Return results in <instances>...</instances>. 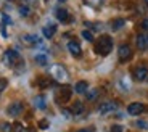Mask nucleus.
I'll list each match as a JSON object with an SVG mask.
<instances>
[{"label": "nucleus", "mask_w": 148, "mask_h": 132, "mask_svg": "<svg viewBox=\"0 0 148 132\" xmlns=\"http://www.w3.org/2000/svg\"><path fill=\"white\" fill-rule=\"evenodd\" d=\"M145 111V105L140 102H134L127 107V113L132 114V116H137V114H142Z\"/></svg>", "instance_id": "7"}, {"label": "nucleus", "mask_w": 148, "mask_h": 132, "mask_svg": "<svg viewBox=\"0 0 148 132\" xmlns=\"http://www.w3.org/2000/svg\"><path fill=\"white\" fill-rule=\"evenodd\" d=\"M118 110V103L116 102H105L100 105V108H98V113L100 114H108V113H113V111Z\"/></svg>", "instance_id": "5"}, {"label": "nucleus", "mask_w": 148, "mask_h": 132, "mask_svg": "<svg viewBox=\"0 0 148 132\" xmlns=\"http://www.w3.org/2000/svg\"><path fill=\"white\" fill-rule=\"evenodd\" d=\"M111 50H113V39H111L110 36H101L97 39L95 42V52L98 53V55L101 56H106L111 53Z\"/></svg>", "instance_id": "1"}, {"label": "nucleus", "mask_w": 148, "mask_h": 132, "mask_svg": "<svg viewBox=\"0 0 148 132\" xmlns=\"http://www.w3.org/2000/svg\"><path fill=\"white\" fill-rule=\"evenodd\" d=\"M23 41H24V44H29V45H37L40 44V39L37 36H34V34H27V36L23 37Z\"/></svg>", "instance_id": "14"}, {"label": "nucleus", "mask_w": 148, "mask_h": 132, "mask_svg": "<svg viewBox=\"0 0 148 132\" xmlns=\"http://www.w3.org/2000/svg\"><path fill=\"white\" fill-rule=\"evenodd\" d=\"M145 3H147V5H148V0H145Z\"/></svg>", "instance_id": "35"}, {"label": "nucleus", "mask_w": 148, "mask_h": 132, "mask_svg": "<svg viewBox=\"0 0 148 132\" xmlns=\"http://www.w3.org/2000/svg\"><path fill=\"white\" fill-rule=\"evenodd\" d=\"M137 47L140 48V50H145V48L148 47L147 45V37L145 36H138L137 37Z\"/></svg>", "instance_id": "17"}, {"label": "nucleus", "mask_w": 148, "mask_h": 132, "mask_svg": "<svg viewBox=\"0 0 148 132\" xmlns=\"http://www.w3.org/2000/svg\"><path fill=\"white\" fill-rule=\"evenodd\" d=\"M68 50H69V53L73 56H81V45L77 44V42H69V44H68Z\"/></svg>", "instance_id": "11"}, {"label": "nucleus", "mask_w": 148, "mask_h": 132, "mask_svg": "<svg viewBox=\"0 0 148 132\" xmlns=\"http://www.w3.org/2000/svg\"><path fill=\"white\" fill-rule=\"evenodd\" d=\"M77 132H95V129L93 127H84V129H79Z\"/></svg>", "instance_id": "29"}, {"label": "nucleus", "mask_w": 148, "mask_h": 132, "mask_svg": "<svg viewBox=\"0 0 148 132\" xmlns=\"http://www.w3.org/2000/svg\"><path fill=\"white\" fill-rule=\"evenodd\" d=\"M85 3L93 5V7H98V5H101V3H103V0H85Z\"/></svg>", "instance_id": "22"}, {"label": "nucleus", "mask_w": 148, "mask_h": 132, "mask_svg": "<svg viewBox=\"0 0 148 132\" xmlns=\"http://www.w3.org/2000/svg\"><path fill=\"white\" fill-rule=\"evenodd\" d=\"M110 132H124V127L122 126H113L110 129Z\"/></svg>", "instance_id": "24"}, {"label": "nucleus", "mask_w": 148, "mask_h": 132, "mask_svg": "<svg viewBox=\"0 0 148 132\" xmlns=\"http://www.w3.org/2000/svg\"><path fill=\"white\" fill-rule=\"evenodd\" d=\"M147 45H148V36H147Z\"/></svg>", "instance_id": "34"}, {"label": "nucleus", "mask_w": 148, "mask_h": 132, "mask_svg": "<svg viewBox=\"0 0 148 132\" xmlns=\"http://www.w3.org/2000/svg\"><path fill=\"white\" fill-rule=\"evenodd\" d=\"M142 28H143V29H147V31H148V18H147V19H143V21H142Z\"/></svg>", "instance_id": "30"}, {"label": "nucleus", "mask_w": 148, "mask_h": 132, "mask_svg": "<svg viewBox=\"0 0 148 132\" xmlns=\"http://www.w3.org/2000/svg\"><path fill=\"white\" fill-rule=\"evenodd\" d=\"M15 132H32V131H26V129H24V127H23V126H16V127H15Z\"/></svg>", "instance_id": "28"}, {"label": "nucleus", "mask_w": 148, "mask_h": 132, "mask_svg": "<svg viewBox=\"0 0 148 132\" xmlns=\"http://www.w3.org/2000/svg\"><path fill=\"white\" fill-rule=\"evenodd\" d=\"M23 110H24L23 103L21 102H15V103H11L10 107L7 108V113L10 114V116H19V114L23 113Z\"/></svg>", "instance_id": "9"}, {"label": "nucleus", "mask_w": 148, "mask_h": 132, "mask_svg": "<svg viewBox=\"0 0 148 132\" xmlns=\"http://www.w3.org/2000/svg\"><path fill=\"white\" fill-rule=\"evenodd\" d=\"M85 94H87V98H89V100H95L97 97H98V94H100V92H98V89H93V90L85 92Z\"/></svg>", "instance_id": "20"}, {"label": "nucleus", "mask_w": 148, "mask_h": 132, "mask_svg": "<svg viewBox=\"0 0 148 132\" xmlns=\"http://www.w3.org/2000/svg\"><path fill=\"white\" fill-rule=\"evenodd\" d=\"M34 107L39 108V110H45L47 108V102H45V97L44 95H37L34 98Z\"/></svg>", "instance_id": "13"}, {"label": "nucleus", "mask_w": 148, "mask_h": 132, "mask_svg": "<svg viewBox=\"0 0 148 132\" xmlns=\"http://www.w3.org/2000/svg\"><path fill=\"white\" fill-rule=\"evenodd\" d=\"M39 84L42 87H47V85H50V81H47V79H39Z\"/></svg>", "instance_id": "27"}, {"label": "nucleus", "mask_w": 148, "mask_h": 132, "mask_svg": "<svg viewBox=\"0 0 148 132\" xmlns=\"http://www.w3.org/2000/svg\"><path fill=\"white\" fill-rule=\"evenodd\" d=\"M56 32V26L55 24H47L44 26V29H42V34H44L45 39H52Z\"/></svg>", "instance_id": "10"}, {"label": "nucleus", "mask_w": 148, "mask_h": 132, "mask_svg": "<svg viewBox=\"0 0 148 132\" xmlns=\"http://www.w3.org/2000/svg\"><path fill=\"white\" fill-rule=\"evenodd\" d=\"M50 73H52L53 79H55V81H58V82H64L68 79V71L64 69L61 65H53Z\"/></svg>", "instance_id": "3"}, {"label": "nucleus", "mask_w": 148, "mask_h": 132, "mask_svg": "<svg viewBox=\"0 0 148 132\" xmlns=\"http://www.w3.org/2000/svg\"><path fill=\"white\" fill-rule=\"evenodd\" d=\"M55 15H56V19H58V21H61V23L69 21V13H68L66 10H63V8H58Z\"/></svg>", "instance_id": "12"}, {"label": "nucleus", "mask_w": 148, "mask_h": 132, "mask_svg": "<svg viewBox=\"0 0 148 132\" xmlns=\"http://www.w3.org/2000/svg\"><path fill=\"white\" fill-rule=\"evenodd\" d=\"M58 2H66V0H58Z\"/></svg>", "instance_id": "33"}, {"label": "nucleus", "mask_w": 148, "mask_h": 132, "mask_svg": "<svg viewBox=\"0 0 148 132\" xmlns=\"http://www.w3.org/2000/svg\"><path fill=\"white\" fill-rule=\"evenodd\" d=\"M47 126H48L47 121H42V122H40V127H47Z\"/></svg>", "instance_id": "32"}, {"label": "nucleus", "mask_w": 148, "mask_h": 132, "mask_svg": "<svg viewBox=\"0 0 148 132\" xmlns=\"http://www.w3.org/2000/svg\"><path fill=\"white\" fill-rule=\"evenodd\" d=\"M7 79H0V94H2V92L5 90V87H7Z\"/></svg>", "instance_id": "26"}, {"label": "nucleus", "mask_w": 148, "mask_h": 132, "mask_svg": "<svg viewBox=\"0 0 148 132\" xmlns=\"http://www.w3.org/2000/svg\"><path fill=\"white\" fill-rule=\"evenodd\" d=\"M11 131V126L10 124H3V132H10Z\"/></svg>", "instance_id": "31"}, {"label": "nucleus", "mask_w": 148, "mask_h": 132, "mask_svg": "<svg viewBox=\"0 0 148 132\" xmlns=\"http://www.w3.org/2000/svg\"><path fill=\"white\" fill-rule=\"evenodd\" d=\"M36 61L39 63L40 66H45L48 63V60H47V56H45V55H36Z\"/></svg>", "instance_id": "19"}, {"label": "nucleus", "mask_w": 148, "mask_h": 132, "mask_svg": "<svg viewBox=\"0 0 148 132\" xmlns=\"http://www.w3.org/2000/svg\"><path fill=\"white\" fill-rule=\"evenodd\" d=\"M71 95H73V90H71L68 85H64V87H60L58 90L55 92V102L60 103V105H64V103L69 102Z\"/></svg>", "instance_id": "2"}, {"label": "nucleus", "mask_w": 148, "mask_h": 132, "mask_svg": "<svg viewBox=\"0 0 148 132\" xmlns=\"http://www.w3.org/2000/svg\"><path fill=\"white\" fill-rule=\"evenodd\" d=\"M87 89H89V84H87L85 81H79V82H76V85H74V90L77 92V94H85Z\"/></svg>", "instance_id": "16"}, {"label": "nucleus", "mask_w": 148, "mask_h": 132, "mask_svg": "<svg viewBox=\"0 0 148 132\" xmlns=\"http://www.w3.org/2000/svg\"><path fill=\"white\" fill-rule=\"evenodd\" d=\"M135 126H137V127H142V129H148V122H145V121H137Z\"/></svg>", "instance_id": "25"}, {"label": "nucleus", "mask_w": 148, "mask_h": 132, "mask_svg": "<svg viewBox=\"0 0 148 132\" xmlns=\"http://www.w3.org/2000/svg\"><path fill=\"white\" fill-rule=\"evenodd\" d=\"M124 26V19H114V21L111 23V29L113 31H119Z\"/></svg>", "instance_id": "18"}, {"label": "nucleus", "mask_w": 148, "mask_h": 132, "mask_svg": "<svg viewBox=\"0 0 148 132\" xmlns=\"http://www.w3.org/2000/svg\"><path fill=\"white\" fill-rule=\"evenodd\" d=\"M148 77V69H147V66H143V65H138L135 69H134V79L135 81H145Z\"/></svg>", "instance_id": "6"}, {"label": "nucleus", "mask_w": 148, "mask_h": 132, "mask_svg": "<svg viewBox=\"0 0 148 132\" xmlns=\"http://www.w3.org/2000/svg\"><path fill=\"white\" fill-rule=\"evenodd\" d=\"M118 56H119V61H121V63L129 61L130 56H132V48H130V45H129V44L119 45V48H118Z\"/></svg>", "instance_id": "4"}, {"label": "nucleus", "mask_w": 148, "mask_h": 132, "mask_svg": "<svg viewBox=\"0 0 148 132\" xmlns=\"http://www.w3.org/2000/svg\"><path fill=\"white\" fill-rule=\"evenodd\" d=\"M19 60V55H18V52H15V50H7L5 52V56H3V61L7 63L8 66H13V65H16V61Z\"/></svg>", "instance_id": "8"}, {"label": "nucleus", "mask_w": 148, "mask_h": 132, "mask_svg": "<svg viewBox=\"0 0 148 132\" xmlns=\"http://www.w3.org/2000/svg\"><path fill=\"white\" fill-rule=\"evenodd\" d=\"M71 113L74 114V116H79V114L84 113V105H82V102H76L71 107Z\"/></svg>", "instance_id": "15"}, {"label": "nucleus", "mask_w": 148, "mask_h": 132, "mask_svg": "<svg viewBox=\"0 0 148 132\" xmlns=\"http://www.w3.org/2000/svg\"><path fill=\"white\" fill-rule=\"evenodd\" d=\"M82 37H84L85 41H89V42L93 41V36H92V32H90V31H82Z\"/></svg>", "instance_id": "21"}, {"label": "nucleus", "mask_w": 148, "mask_h": 132, "mask_svg": "<svg viewBox=\"0 0 148 132\" xmlns=\"http://www.w3.org/2000/svg\"><path fill=\"white\" fill-rule=\"evenodd\" d=\"M19 13H21V16H27L29 15V8L27 7H19Z\"/></svg>", "instance_id": "23"}]
</instances>
